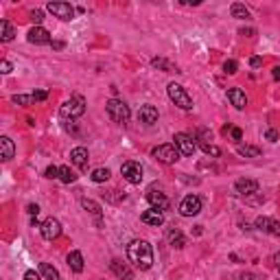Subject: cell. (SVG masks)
<instances>
[{"instance_id": "4dcf8cb0", "label": "cell", "mask_w": 280, "mask_h": 280, "mask_svg": "<svg viewBox=\"0 0 280 280\" xmlns=\"http://www.w3.org/2000/svg\"><path fill=\"white\" fill-rule=\"evenodd\" d=\"M81 206L88 210V213H92V215L101 217V206H99L97 202H92V199H81Z\"/></svg>"}, {"instance_id": "8d00e7d4", "label": "cell", "mask_w": 280, "mask_h": 280, "mask_svg": "<svg viewBox=\"0 0 280 280\" xmlns=\"http://www.w3.org/2000/svg\"><path fill=\"white\" fill-rule=\"evenodd\" d=\"M24 280H42V274L33 272V269H29V272L24 274Z\"/></svg>"}, {"instance_id": "f6af8a7d", "label": "cell", "mask_w": 280, "mask_h": 280, "mask_svg": "<svg viewBox=\"0 0 280 280\" xmlns=\"http://www.w3.org/2000/svg\"><path fill=\"white\" fill-rule=\"evenodd\" d=\"M274 79H280V66L274 68Z\"/></svg>"}, {"instance_id": "f1b7e54d", "label": "cell", "mask_w": 280, "mask_h": 280, "mask_svg": "<svg viewBox=\"0 0 280 280\" xmlns=\"http://www.w3.org/2000/svg\"><path fill=\"white\" fill-rule=\"evenodd\" d=\"M90 177H92V182H97V184L108 182V179H110V168H94Z\"/></svg>"}, {"instance_id": "30bf717a", "label": "cell", "mask_w": 280, "mask_h": 280, "mask_svg": "<svg viewBox=\"0 0 280 280\" xmlns=\"http://www.w3.org/2000/svg\"><path fill=\"white\" fill-rule=\"evenodd\" d=\"M40 232H42V236H44L46 241H55L57 236L61 234V224L57 219H46L44 224H42V228H40Z\"/></svg>"}, {"instance_id": "836d02e7", "label": "cell", "mask_w": 280, "mask_h": 280, "mask_svg": "<svg viewBox=\"0 0 280 280\" xmlns=\"http://www.w3.org/2000/svg\"><path fill=\"white\" fill-rule=\"evenodd\" d=\"M31 20H33V22L40 26V22H42V20H44V13H42L40 9H33V11H31Z\"/></svg>"}, {"instance_id": "9c48e42d", "label": "cell", "mask_w": 280, "mask_h": 280, "mask_svg": "<svg viewBox=\"0 0 280 280\" xmlns=\"http://www.w3.org/2000/svg\"><path fill=\"white\" fill-rule=\"evenodd\" d=\"M173 140H175L173 145L177 147V151L182 153V156H193V153L197 151V145H195L193 136H188V134H175V138H173Z\"/></svg>"}, {"instance_id": "bcb514c9", "label": "cell", "mask_w": 280, "mask_h": 280, "mask_svg": "<svg viewBox=\"0 0 280 280\" xmlns=\"http://www.w3.org/2000/svg\"><path fill=\"white\" fill-rule=\"evenodd\" d=\"M184 4H199V0H182Z\"/></svg>"}, {"instance_id": "484cf974", "label": "cell", "mask_w": 280, "mask_h": 280, "mask_svg": "<svg viewBox=\"0 0 280 280\" xmlns=\"http://www.w3.org/2000/svg\"><path fill=\"white\" fill-rule=\"evenodd\" d=\"M230 11H232V18H239V20H250V11L245 9V4H241V2H234L230 7Z\"/></svg>"}, {"instance_id": "60d3db41", "label": "cell", "mask_w": 280, "mask_h": 280, "mask_svg": "<svg viewBox=\"0 0 280 280\" xmlns=\"http://www.w3.org/2000/svg\"><path fill=\"white\" fill-rule=\"evenodd\" d=\"M250 66H252V68H261V66H263V59H261V57H252V59H250Z\"/></svg>"}, {"instance_id": "ab89813d", "label": "cell", "mask_w": 280, "mask_h": 280, "mask_svg": "<svg viewBox=\"0 0 280 280\" xmlns=\"http://www.w3.org/2000/svg\"><path fill=\"white\" fill-rule=\"evenodd\" d=\"M265 136H267V140H269V142H276V140H278V131H276V129H269Z\"/></svg>"}, {"instance_id": "d590c367", "label": "cell", "mask_w": 280, "mask_h": 280, "mask_svg": "<svg viewBox=\"0 0 280 280\" xmlns=\"http://www.w3.org/2000/svg\"><path fill=\"white\" fill-rule=\"evenodd\" d=\"M46 177H49V179L59 177V168H57V167H49V168H46Z\"/></svg>"}, {"instance_id": "f35d334b", "label": "cell", "mask_w": 280, "mask_h": 280, "mask_svg": "<svg viewBox=\"0 0 280 280\" xmlns=\"http://www.w3.org/2000/svg\"><path fill=\"white\" fill-rule=\"evenodd\" d=\"M0 72H2V75H9V72H11V64H9L7 59H4L2 64H0Z\"/></svg>"}, {"instance_id": "b9f144b4", "label": "cell", "mask_w": 280, "mask_h": 280, "mask_svg": "<svg viewBox=\"0 0 280 280\" xmlns=\"http://www.w3.org/2000/svg\"><path fill=\"white\" fill-rule=\"evenodd\" d=\"M232 138H234V140H241V138H243V131H241L239 127H234V129H232Z\"/></svg>"}, {"instance_id": "7dc6e473", "label": "cell", "mask_w": 280, "mask_h": 280, "mask_svg": "<svg viewBox=\"0 0 280 280\" xmlns=\"http://www.w3.org/2000/svg\"><path fill=\"white\" fill-rule=\"evenodd\" d=\"M276 261H278V272H280V254L276 256Z\"/></svg>"}, {"instance_id": "ba28073f", "label": "cell", "mask_w": 280, "mask_h": 280, "mask_svg": "<svg viewBox=\"0 0 280 280\" xmlns=\"http://www.w3.org/2000/svg\"><path fill=\"white\" fill-rule=\"evenodd\" d=\"M46 9H49L55 18L66 20V22L75 18V13H77V9L72 7V4H68V2H49V4H46Z\"/></svg>"}, {"instance_id": "7c38bea8", "label": "cell", "mask_w": 280, "mask_h": 280, "mask_svg": "<svg viewBox=\"0 0 280 280\" xmlns=\"http://www.w3.org/2000/svg\"><path fill=\"white\" fill-rule=\"evenodd\" d=\"M236 193L243 195V197H252V195H256L258 193V182L256 179H236Z\"/></svg>"}, {"instance_id": "e575fe53", "label": "cell", "mask_w": 280, "mask_h": 280, "mask_svg": "<svg viewBox=\"0 0 280 280\" xmlns=\"http://www.w3.org/2000/svg\"><path fill=\"white\" fill-rule=\"evenodd\" d=\"M33 99H35V103L46 101V99H49V92H46V90H38V92H33Z\"/></svg>"}, {"instance_id": "7402d4cb", "label": "cell", "mask_w": 280, "mask_h": 280, "mask_svg": "<svg viewBox=\"0 0 280 280\" xmlns=\"http://www.w3.org/2000/svg\"><path fill=\"white\" fill-rule=\"evenodd\" d=\"M151 66H153V68H160V70H165V72H179V68H177L175 64H171V61L162 59V57H153V59H151Z\"/></svg>"}, {"instance_id": "f546056e", "label": "cell", "mask_w": 280, "mask_h": 280, "mask_svg": "<svg viewBox=\"0 0 280 280\" xmlns=\"http://www.w3.org/2000/svg\"><path fill=\"white\" fill-rule=\"evenodd\" d=\"M59 179L64 184H70L77 179V175H75V171H70V167H59Z\"/></svg>"}, {"instance_id": "52a82bcc", "label": "cell", "mask_w": 280, "mask_h": 280, "mask_svg": "<svg viewBox=\"0 0 280 280\" xmlns=\"http://www.w3.org/2000/svg\"><path fill=\"white\" fill-rule=\"evenodd\" d=\"M202 213V199L197 195H186L179 204V215L182 217H195Z\"/></svg>"}, {"instance_id": "5bb4252c", "label": "cell", "mask_w": 280, "mask_h": 280, "mask_svg": "<svg viewBox=\"0 0 280 280\" xmlns=\"http://www.w3.org/2000/svg\"><path fill=\"white\" fill-rule=\"evenodd\" d=\"M147 199H149V204H151V208H156V210H168V206H171V202H168V197L165 193H156V191H149L147 193Z\"/></svg>"}, {"instance_id": "4316f807", "label": "cell", "mask_w": 280, "mask_h": 280, "mask_svg": "<svg viewBox=\"0 0 280 280\" xmlns=\"http://www.w3.org/2000/svg\"><path fill=\"white\" fill-rule=\"evenodd\" d=\"M236 151H239V156H243V158H258L261 156V149H258V147H250V145H241Z\"/></svg>"}, {"instance_id": "74e56055", "label": "cell", "mask_w": 280, "mask_h": 280, "mask_svg": "<svg viewBox=\"0 0 280 280\" xmlns=\"http://www.w3.org/2000/svg\"><path fill=\"white\" fill-rule=\"evenodd\" d=\"M26 213H29L31 217H38V213H40V206H38V204H29V206H26Z\"/></svg>"}, {"instance_id": "277c9868", "label": "cell", "mask_w": 280, "mask_h": 280, "mask_svg": "<svg viewBox=\"0 0 280 280\" xmlns=\"http://www.w3.org/2000/svg\"><path fill=\"white\" fill-rule=\"evenodd\" d=\"M59 112H61L64 118H70V120L79 118V116L86 112V99H83V97H70L64 105H61Z\"/></svg>"}, {"instance_id": "2e32d148", "label": "cell", "mask_w": 280, "mask_h": 280, "mask_svg": "<svg viewBox=\"0 0 280 280\" xmlns=\"http://www.w3.org/2000/svg\"><path fill=\"white\" fill-rule=\"evenodd\" d=\"M228 99L236 110H245L247 108V97H245V92H243L241 88H230L228 90Z\"/></svg>"}, {"instance_id": "cb8c5ba5", "label": "cell", "mask_w": 280, "mask_h": 280, "mask_svg": "<svg viewBox=\"0 0 280 280\" xmlns=\"http://www.w3.org/2000/svg\"><path fill=\"white\" fill-rule=\"evenodd\" d=\"M13 35H15L13 26L9 24L7 20H0V40H2V42H11Z\"/></svg>"}, {"instance_id": "ffe728a7", "label": "cell", "mask_w": 280, "mask_h": 280, "mask_svg": "<svg viewBox=\"0 0 280 280\" xmlns=\"http://www.w3.org/2000/svg\"><path fill=\"white\" fill-rule=\"evenodd\" d=\"M13 153H15L13 140L9 138V136H2V138H0V158L7 162V160H11V158H13Z\"/></svg>"}, {"instance_id": "d6986e66", "label": "cell", "mask_w": 280, "mask_h": 280, "mask_svg": "<svg viewBox=\"0 0 280 280\" xmlns=\"http://www.w3.org/2000/svg\"><path fill=\"white\" fill-rule=\"evenodd\" d=\"M70 162L79 168H83L88 165V149L86 147H75V149L70 151Z\"/></svg>"}, {"instance_id": "83f0119b", "label": "cell", "mask_w": 280, "mask_h": 280, "mask_svg": "<svg viewBox=\"0 0 280 280\" xmlns=\"http://www.w3.org/2000/svg\"><path fill=\"white\" fill-rule=\"evenodd\" d=\"M11 101L15 105H24V108H29V105L35 103V99H33V94H13Z\"/></svg>"}, {"instance_id": "ee69618b", "label": "cell", "mask_w": 280, "mask_h": 280, "mask_svg": "<svg viewBox=\"0 0 280 280\" xmlns=\"http://www.w3.org/2000/svg\"><path fill=\"white\" fill-rule=\"evenodd\" d=\"M241 35H247V38H252V35H254V29H241Z\"/></svg>"}, {"instance_id": "44dd1931", "label": "cell", "mask_w": 280, "mask_h": 280, "mask_svg": "<svg viewBox=\"0 0 280 280\" xmlns=\"http://www.w3.org/2000/svg\"><path fill=\"white\" fill-rule=\"evenodd\" d=\"M68 267H70L75 274L83 272V256H81V252L79 250H72L70 254H68Z\"/></svg>"}, {"instance_id": "9a60e30c", "label": "cell", "mask_w": 280, "mask_h": 280, "mask_svg": "<svg viewBox=\"0 0 280 280\" xmlns=\"http://www.w3.org/2000/svg\"><path fill=\"white\" fill-rule=\"evenodd\" d=\"M140 219H142V224L158 228V225L165 224V213H162V210H156V208H149V210H145V213H142Z\"/></svg>"}, {"instance_id": "5b68a950", "label": "cell", "mask_w": 280, "mask_h": 280, "mask_svg": "<svg viewBox=\"0 0 280 280\" xmlns=\"http://www.w3.org/2000/svg\"><path fill=\"white\" fill-rule=\"evenodd\" d=\"M151 156L156 158V160L165 162V165H175L182 153L177 151L175 145H160V147H156V149L151 151Z\"/></svg>"}, {"instance_id": "d4e9b609", "label": "cell", "mask_w": 280, "mask_h": 280, "mask_svg": "<svg viewBox=\"0 0 280 280\" xmlns=\"http://www.w3.org/2000/svg\"><path fill=\"white\" fill-rule=\"evenodd\" d=\"M168 241H171V245L177 247V250H182V247L186 245V239H184V234H182V232H179L177 228L168 232Z\"/></svg>"}, {"instance_id": "e0dca14e", "label": "cell", "mask_w": 280, "mask_h": 280, "mask_svg": "<svg viewBox=\"0 0 280 280\" xmlns=\"http://www.w3.org/2000/svg\"><path fill=\"white\" fill-rule=\"evenodd\" d=\"M138 120L145 125L158 123V110L153 108V105H142V108L138 110Z\"/></svg>"}, {"instance_id": "4fadbf2b", "label": "cell", "mask_w": 280, "mask_h": 280, "mask_svg": "<svg viewBox=\"0 0 280 280\" xmlns=\"http://www.w3.org/2000/svg\"><path fill=\"white\" fill-rule=\"evenodd\" d=\"M256 228L267 232V234H274V236H280V221H274L269 217H258L256 219Z\"/></svg>"}, {"instance_id": "603a6c76", "label": "cell", "mask_w": 280, "mask_h": 280, "mask_svg": "<svg viewBox=\"0 0 280 280\" xmlns=\"http://www.w3.org/2000/svg\"><path fill=\"white\" fill-rule=\"evenodd\" d=\"M40 274L44 280H59V272H57L53 265H49V263H42L40 265Z\"/></svg>"}, {"instance_id": "ac0fdd59", "label": "cell", "mask_w": 280, "mask_h": 280, "mask_svg": "<svg viewBox=\"0 0 280 280\" xmlns=\"http://www.w3.org/2000/svg\"><path fill=\"white\" fill-rule=\"evenodd\" d=\"M110 269H112V274H114L116 278H120V280H131V278H134V272H131L127 265L118 263V261H112V263H110Z\"/></svg>"}, {"instance_id": "6da1fadb", "label": "cell", "mask_w": 280, "mask_h": 280, "mask_svg": "<svg viewBox=\"0 0 280 280\" xmlns=\"http://www.w3.org/2000/svg\"><path fill=\"white\" fill-rule=\"evenodd\" d=\"M127 258L138 269L147 272V269H151V265H153V250H151V245L147 241L136 239V241H131L127 245Z\"/></svg>"}, {"instance_id": "8fae6325", "label": "cell", "mask_w": 280, "mask_h": 280, "mask_svg": "<svg viewBox=\"0 0 280 280\" xmlns=\"http://www.w3.org/2000/svg\"><path fill=\"white\" fill-rule=\"evenodd\" d=\"M26 40L31 42V44H51V33L44 29V26H33V29L29 31V35H26Z\"/></svg>"}, {"instance_id": "7a4b0ae2", "label": "cell", "mask_w": 280, "mask_h": 280, "mask_svg": "<svg viewBox=\"0 0 280 280\" xmlns=\"http://www.w3.org/2000/svg\"><path fill=\"white\" fill-rule=\"evenodd\" d=\"M105 110H108V116L114 120V123L127 125L131 112H129V105L125 101H120V99H110V101L105 103Z\"/></svg>"}, {"instance_id": "1f68e13d", "label": "cell", "mask_w": 280, "mask_h": 280, "mask_svg": "<svg viewBox=\"0 0 280 280\" xmlns=\"http://www.w3.org/2000/svg\"><path fill=\"white\" fill-rule=\"evenodd\" d=\"M202 151L206 153V156H213V158H219L221 156V149L219 147H215V145H208V142H202Z\"/></svg>"}, {"instance_id": "d6a6232c", "label": "cell", "mask_w": 280, "mask_h": 280, "mask_svg": "<svg viewBox=\"0 0 280 280\" xmlns=\"http://www.w3.org/2000/svg\"><path fill=\"white\" fill-rule=\"evenodd\" d=\"M224 70L228 72V75H234V72L239 70V64H236L234 59H230V61H225V64H224Z\"/></svg>"}, {"instance_id": "7bdbcfd3", "label": "cell", "mask_w": 280, "mask_h": 280, "mask_svg": "<svg viewBox=\"0 0 280 280\" xmlns=\"http://www.w3.org/2000/svg\"><path fill=\"white\" fill-rule=\"evenodd\" d=\"M51 46H53L55 51H59V49H64V42H55V40H53V42H51Z\"/></svg>"}, {"instance_id": "8992f818", "label": "cell", "mask_w": 280, "mask_h": 280, "mask_svg": "<svg viewBox=\"0 0 280 280\" xmlns=\"http://www.w3.org/2000/svg\"><path fill=\"white\" fill-rule=\"evenodd\" d=\"M120 173H123V179H127L129 184H140L142 182V167H140V162H134V160H129V162H125L123 167H120Z\"/></svg>"}, {"instance_id": "3957f363", "label": "cell", "mask_w": 280, "mask_h": 280, "mask_svg": "<svg viewBox=\"0 0 280 280\" xmlns=\"http://www.w3.org/2000/svg\"><path fill=\"white\" fill-rule=\"evenodd\" d=\"M167 92H168V99H171V101L175 103L179 110H193V99L188 97V92L179 86V83H175V81L168 83Z\"/></svg>"}]
</instances>
